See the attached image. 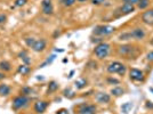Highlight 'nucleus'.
Instances as JSON below:
<instances>
[{
  "mask_svg": "<svg viewBox=\"0 0 153 114\" xmlns=\"http://www.w3.org/2000/svg\"><path fill=\"white\" fill-rule=\"evenodd\" d=\"M91 2H93V5H96V6H98V5H102L105 2V0H91Z\"/></svg>",
  "mask_w": 153,
  "mask_h": 114,
  "instance_id": "2f4dec72",
  "label": "nucleus"
},
{
  "mask_svg": "<svg viewBox=\"0 0 153 114\" xmlns=\"http://www.w3.org/2000/svg\"><path fill=\"white\" fill-rule=\"evenodd\" d=\"M57 89H58V83L56 81H51L49 84H48V94L55 93Z\"/></svg>",
  "mask_w": 153,
  "mask_h": 114,
  "instance_id": "aec40b11",
  "label": "nucleus"
},
{
  "mask_svg": "<svg viewBox=\"0 0 153 114\" xmlns=\"http://www.w3.org/2000/svg\"><path fill=\"white\" fill-rule=\"evenodd\" d=\"M6 15H0V24H2V23H5L6 22Z\"/></svg>",
  "mask_w": 153,
  "mask_h": 114,
  "instance_id": "c9c22d12",
  "label": "nucleus"
},
{
  "mask_svg": "<svg viewBox=\"0 0 153 114\" xmlns=\"http://www.w3.org/2000/svg\"><path fill=\"white\" fill-rule=\"evenodd\" d=\"M87 83H88V81H87L86 79H83V78H80V79H78V80H76V82H74V84H76V89L81 90V89L86 88Z\"/></svg>",
  "mask_w": 153,
  "mask_h": 114,
  "instance_id": "f3484780",
  "label": "nucleus"
},
{
  "mask_svg": "<svg viewBox=\"0 0 153 114\" xmlns=\"http://www.w3.org/2000/svg\"><path fill=\"white\" fill-rule=\"evenodd\" d=\"M119 39H120V40H129V39H131V34H130V32L122 33V34H120Z\"/></svg>",
  "mask_w": 153,
  "mask_h": 114,
  "instance_id": "a878e982",
  "label": "nucleus"
},
{
  "mask_svg": "<svg viewBox=\"0 0 153 114\" xmlns=\"http://www.w3.org/2000/svg\"><path fill=\"white\" fill-rule=\"evenodd\" d=\"M56 114H69V112H68V110H65V108H62V110L57 111V112H56Z\"/></svg>",
  "mask_w": 153,
  "mask_h": 114,
  "instance_id": "f704fd0d",
  "label": "nucleus"
},
{
  "mask_svg": "<svg viewBox=\"0 0 153 114\" xmlns=\"http://www.w3.org/2000/svg\"><path fill=\"white\" fill-rule=\"evenodd\" d=\"M150 44H151V46H153V38L151 39V41H150Z\"/></svg>",
  "mask_w": 153,
  "mask_h": 114,
  "instance_id": "4c0bfd02",
  "label": "nucleus"
},
{
  "mask_svg": "<svg viewBox=\"0 0 153 114\" xmlns=\"http://www.w3.org/2000/svg\"><path fill=\"white\" fill-rule=\"evenodd\" d=\"M130 34H131V39H135V40H142L145 37V32L140 27H136L133 31H130Z\"/></svg>",
  "mask_w": 153,
  "mask_h": 114,
  "instance_id": "f8f14e48",
  "label": "nucleus"
},
{
  "mask_svg": "<svg viewBox=\"0 0 153 114\" xmlns=\"http://www.w3.org/2000/svg\"><path fill=\"white\" fill-rule=\"evenodd\" d=\"M140 0H123L125 4H129V5H137Z\"/></svg>",
  "mask_w": 153,
  "mask_h": 114,
  "instance_id": "7c9ffc66",
  "label": "nucleus"
},
{
  "mask_svg": "<svg viewBox=\"0 0 153 114\" xmlns=\"http://www.w3.org/2000/svg\"><path fill=\"white\" fill-rule=\"evenodd\" d=\"M108 82H110V83H115V84H119V80H117V79H112V78H108Z\"/></svg>",
  "mask_w": 153,
  "mask_h": 114,
  "instance_id": "473e14b6",
  "label": "nucleus"
},
{
  "mask_svg": "<svg viewBox=\"0 0 153 114\" xmlns=\"http://www.w3.org/2000/svg\"><path fill=\"white\" fill-rule=\"evenodd\" d=\"M41 7H42V13L45 15H51L54 12V7H53L51 0H42Z\"/></svg>",
  "mask_w": 153,
  "mask_h": 114,
  "instance_id": "9d476101",
  "label": "nucleus"
},
{
  "mask_svg": "<svg viewBox=\"0 0 153 114\" xmlns=\"http://www.w3.org/2000/svg\"><path fill=\"white\" fill-rule=\"evenodd\" d=\"M78 1H86V0H78Z\"/></svg>",
  "mask_w": 153,
  "mask_h": 114,
  "instance_id": "58836bf2",
  "label": "nucleus"
},
{
  "mask_svg": "<svg viewBox=\"0 0 153 114\" xmlns=\"http://www.w3.org/2000/svg\"><path fill=\"white\" fill-rule=\"evenodd\" d=\"M119 10H120V13H121L122 15H128V14L135 12V6L134 5H129V4H123V5L119 8Z\"/></svg>",
  "mask_w": 153,
  "mask_h": 114,
  "instance_id": "4468645a",
  "label": "nucleus"
},
{
  "mask_svg": "<svg viewBox=\"0 0 153 114\" xmlns=\"http://www.w3.org/2000/svg\"><path fill=\"white\" fill-rule=\"evenodd\" d=\"M110 48H111V46L108 44H106V42H101V44H98L95 47L94 54L96 55L97 58L103 59V58L108 57V53H110Z\"/></svg>",
  "mask_w": 153,
  "mask_h": 114,
  "instance_id": "f03ea898",
  "label": "nucleus"
},
{
  "mask_svg": "<svg viewBox=\"0 0 153 114\" xmlns=\"http://www.w3.org/2000/svg\"><path fill=\"white\" fill-rule=\"evenodd\" d=\"M6 78V76H5V72H0V81L1 80H4Z\"/></svg>",
  "mask_w": 153,
  "mask_h": 114,
  "instance_id": "e433bc0d",
  "label": "nucleus"
},
{
  "mask_svg": "<svg viewBox=\"0 0 153 114\" xmlns=\"http://www.w3.org/2000/svg\"><path fill=\"white\" fill-rule=\"evenodd\" d=\"M12 93V88L6 84V83H0V96L1 97H7L10 95Z\"/></svg>",
  "mask_w": 153,
  "mask_h": 114,
  "instance_id": "2eb2a0df",
  "label": "nucleus"
},
{
  "mask_svg": "<svg viewBox=\"0 0 153 114\" xmlns=\"http://www.w3.org/2000/svg\"><path fill=\"white\" fill-rule=\"evenodd\" d=\"M76 113L78 114H96V106L93 104L83 103L80 104L76 107Z\"/></svg>",
  "mask_w": 153,
  "mask_h": 114,
  "instance_id": "39448f33",
  "label": "nucleus"
},
{
  "mask_svg": "<svg viewBox=\"0 0 153 114\" xmlns=\"http://www.w3.org/2000/svg\"><path fill=\"white\" fill-rule=\"evenodd\" d=\"M27 0H15V6L16 7H23L26 5Z\"/></svg>",
  "mask_w": 153,
  "mask_h": 114,
  "instance_id": "bb28decb",
  "label": "nucleus"
},
{
  "mask_svg": "<svg viewBox=\"0 0 153 114\" xmlns=\"http://www.w3.org/2000/svg\"><path fill=\"white\" fill-rule=\"evenodd\" d=\"M47 107H48V101H38L37 103H34V106H33L37 113H44Z\"/></svg>",
  "mask_w": 153,
  "mask_h": 114,
  "instance_id": "9b49d317",
  "label": "nucleus"
},
{
  "mask_svg": "<svg viewBox=\"0 0 153 114\" xmlns=\"http://www.w3.org/2000/svg\"><path fill=\"white\" fill-rule=\"evenodd\" d=\"M95 98L96 101L98 103H101V104H108L111 101V96L108 94H105V93H98Z\"/></svg>",
  "mask_w": 153,
  "mask_h": 114,
  "instance_id": "ddd939ff",
  "label": "nucleus"
},
{
  "mask_svg": "<svg viewBox=\"0 0 153 114\" xmlns=\"http://www.w3.org/2000/svg\"><path fill=\"white\" fill-rule=\"evenodd\" d=\"M135 50H136V47H134V46H130V44H122V46L119 47L118 53H119L120 55H122V56L129 58L130 56H133V54H134Z\"/></svg>",
  "mask_w": 153,
  "mask_h": 114,
  "instance_id": "423d86ee",
  "label": "nucleus"
},
{
  "mask_svg": "<svg viewBox=\"0 0 153 114\" xmlns=\"http://www.w3.org/2000/svg\"><path fill=\"white\" fill-rule=\"evenodd\" d=\"M46 47H47V42L45 39H39V40H36L34 44L32 46V50L36 53H41L45 50Z\"/></svg>",
  "mask_w": 153,
  "mask_h": 114,
  "instance_id": "6e6552de",
  "label": "nucleus"
},
{
  "mask_svg": "<svg viewBox=\"0 0 153 114\" xmlns=\"http://www.w3.org/2000/svg\"><path fill=\"white\" fill-rule=\"evenodd\" d=\"M30 101L31 99L25 95H19L17 97H15L13 99V104H12V107L15 110V111H19V110H23V108H26L29 105H30Z\"/></svg>",
  "mask_w": 153,
  "mask_h": 114,
  "instance_id": "f257e3e1",
  "label": "nucleus"
},
{
  "mask_svg": "<svg viewBox=\"0 0 153 114\" xmlns=\"http://www.w3.org/2000/svg\"><path fill=\"white\" fill-rule=\"evenodd\" d=\"M111 94L115 97H119V96H122L125 94V90L121 87H114V88L111 89Z\"/></svg>",
  "mask_w": 153,
  "mask_h": 114,
  "instance_id": "6ab92c4d",
  "label": "nucleus"
},
{
  "mask_svg": "<svg viewBox=\"0 0 153 114\" xmlns=\"http://www.w3.org/2000/svg\"><path fill=\"white\" fill-rule=\"evenodd\" d=\"M146 58L149 59V61L153 62V51H150V53L147 54V55H146Z\"/></svg>",
  "mask_w": 153,
  "mask_h": 114,
  "instance_id": "72a5a7b5",
  "label": "nucleus"
},
{
  "mask_svg": "<svg viewBox=\"0 0 153 114\" xmlns=\"http://www.w3.org/2000/svg\"><path fill=\"white\" fill-rule=\"evenodd\" d=\"M149 5H150V0H140L138 4H137L140 9H146Z\"/></svg>",
  "mask_w": 153,
  "mask_h": 114,
  "instance_id": "4be33fe9",
  "label": "nucleus"
},
{
  "mask_svg": "<svg viewBox=\"0 0 153 114\" xmlns=\"http://www.w3.org/2000/svg\"><path fill=\"white\" fill-rule=\"evenodd\" d=\"M126 71H127L126 66L122 63H120V62H118V61L110 63L108 66V72L111 73V74L118 73V74H120V76H123V74L126 73Z\"/></svg>",
  "mask_w": 153,
  "mask_h": 114,
  "instance_id": "7ed1b4c3",
  "label": "nucleus"
},
{
  "mask_svg": "<svg viewBox=\"0 0 153 114\" xmlns=\"http://www.w3.org/2000/svg\"><path fill=\"white\" fill-rule=\"evenodd\" d=\"M24 42H25V44L27 46V47L32 48V46H33V44H34V42H36V39L32 38V37H31V38L29 37V38H25V39H24Z\"/></svg>",
  "mask_w": 153,
  "mask_h": 114,
  "instance_id": "b1692460",
  "label": "nucleus"
},
{
  "mask_svg": "<svg viewBox=\"0 0 153 114\" xmlns=\"http://www.w3.org/2000/svg\"><path fill=\"white\" fill-rule=\"evenodd\" d=\"M61 2H62L65 7H71L76 4V0H61Z\"/></svg>",
  "mask_w": 153,
  "mask_h": 114,
  "instance_id": "393cba45",
  "label": "nucleus"
},
{
  "mask_svg": "<svg viewBox=\"0 0 153 114\" xmlns=\"http://www.w3.org/2000/svg\"><path fill=\"white\" fill-rule=\"evenodd\" d=\"M0 70L2 72H8L12 70V65L7 61H2V62H0Z\"/></svg>",
  "mask_w": 153,
  "mask_h": 114,
  "instance_id": "a211bd4d",
  "label": "nucleus"
},
{
  "mask_svg": "<svg viewBox=\"0 0 153 114\" xmlns=\"http://www.w3.org/2000/svg\"><path fill=\"white\" fill-rule=\"evenodd\" d=\"M30 72H31V67L26 64H21L17 69V73L21 76H27Z\"/></svg>",
  "mask_w": 153,
  "mask_h": 114,
  "instance_id": "dca6fc26",
  "label": "nucleus"
},
{
  "mask_svg": "<svg viewBox=\"0 0 153 114\" xmlns=\"http://www.w3.org/2000/svg\"><path fill=\"white\" fill-rule=\"evenodd\" d=\"M114 32V27L111 25H97L93 30V34L98 37H105Z\"/></svg>",
  "mask_w": 153,
  "mask_h": 114,
  "instance_id": "20e7f679",
  "label": "nucleus"
},
{
  "mask_svg": "<svg viewBox=\"0 0 153 114\" xmlns=\"http://www.w3.org/2000/svg\"><path fill=\"white\" fill-rule=\"evenodd\" d=\"M31 93H32V89L29 88V87H24V88L22 89V94H23V95L29 96L30 94H31Z\"/></svg>",
  "mask_w": 153,
  "mask_h": 114,
  "instance_id": "c756f323",
  "label": "nucleus"
},
{
  "mask_svg": "<svg viewBox=\"0 0 153 114\" xmlns=\"http://www.w3.org/2000/svg\"><path fill=\"white\" fill-rule=\"evenodd\" d=\"M63 95L65 96V97H68V98H73V97H74V93L71 91L70 88H66V89H64Z\"/></svg>",
  "mask_w": 153,
  "mask_h": 114,
  "instance_id": "5701e85b",
  "label": "nucleus"
},
{
  "mask_svg": "<svg viewBox=\"0 0 153 114\" xmlns=\"http://www.w3.org/2000/svg\"><path fill=\"white\" fill-rule=\"evenodd\" d=\"M129 78L133 81H143L144 80V73H143V71L138 70V69H130Z\"/></svg>",
  "mask_w": 153,
  "mask_h": 114,
  "instance_id": "0eeeda50",
  "label": "nucleus"
},
{
  "mask_svg": "<svg viewBox=\"0 0 153 114\" xmlns=\"http://www.w3.org/2000/svg\"><path fill=\"white\" fill-rule=\"evenodd\" d=\"M55 55H53V56H51V58H48V59H47V61H46L45 63H42L41 64V65H40V67H45L46 65H47V64H51V62H53V61H54V59H55Z\"/></svg>",
  "mask_w": 153,
  "mask_h": 114,
  "instance_id": "c85d7f7f",
  "label": "nucleus"
},
{
  "mask_svg": "<svg viewBox=\"0 0 153 114\" xmlns=\"http://www.w3.org/2000/svg\"><path fill=\"white\" fill-rule=\"evenodd\" d=\"M142 21L147 25H153V8L147 9L142 14Z\"/></svg>",
  "mask_w": 153,
  "mask_h": 114,
  "instance_id": "1a4fd4ad",
  "label": "nucleus"
},
{
  "mask_svg": "<svg viewBox=\"0 0 153 114\" xmlns=\"http://www.w3.org/2000/svg\"><path fill=\"white\" fill-rule=\"evenodd\" d=\"M133 107V105L130 104V103H127V104H125L123 106H122V112H125V113H128V111L130 110V108Z\"/></svg>",
  "mask_w": 153,
  "mask_h": 114,
  "instance_id": "cd10ccee",
  "label": "nucleus"
},
{
  "mask_svg": "<svg viewBox=\"0 0 153 114\" xmlns=\"http://www.w3.org/2000/svg\"><path fill=\"white\" fill-rule=\"evenodd\" d=\"M19 58L24 62V64H26V65H29V64L31 63V59L29 58V56H27V54H26L25 51H22V53H19Z\"/></svg>",
  "mask_w": 153,
  "mask_h": 114,
  "instance_id": "412c9836",
  "label": "nucleus"
}]
</instances>
